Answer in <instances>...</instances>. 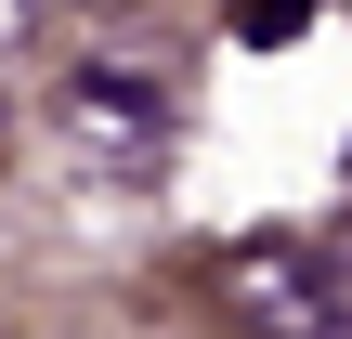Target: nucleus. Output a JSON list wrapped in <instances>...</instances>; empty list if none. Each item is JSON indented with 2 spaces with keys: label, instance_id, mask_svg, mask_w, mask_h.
<instances>
[{
  "label": "nucleus",
  "instance_id": "3",
  "mask_svg": "<svg viewBox=\"0 0 352 339\" xmlns=\"http://www.w3.org/2000/svg\"><path fill=\"white\" fill-rule=\"evenodd\" d=\"M52 13H65V0H0V65H13V52H26V39H39Z\"/></svg>",
  "mask_w": 352,
  "mask_h": 339
},
{
  "label": "nucleus",
  "instance_id": "1",
  "mask_svg": "<svg viewBox=\"0 0 352 339\" xmlns=\"http://www.w3.org/2000/svg\"><path fill=\"white\" fill-rule=\"evenodd\" d=\"M52 144H65V170L78 183H157L170 170V144H183V105H170V78L157 65H65L52 78Z\"/></svg>",
  "mask_w": 352,
  "mask_h": 339
},
{
  "label": "nucleus",
  "instance_id": "4",
  "mask_svg": "<svg viewBox=\"0 0 352 339\" xmlns=\"http://www.w3.org/2000/svg\"><path fill=\"white\" fill-rule=\"evenodd\" d=\"M65 13H91V26H144L157 0H65Z\"/></svg>",
  "mask_w": 352,
  "mask_h": 339
},
{
  "label": "nucleus",
  "instance_id": "2",
  "mask_svg": "<svg viewBox=\"0 0 352 339\" xmlns=\"http://www.w3.org/2000/svg\"><path fill=\"white\" fill-rule=\"evenodd\" d=\"M209 314H235L248 339H352V274L314 235H235L209 261Z\"/></svg>",
  "mask_w": 352,
  "mask_h": 339
}]
</instances>
